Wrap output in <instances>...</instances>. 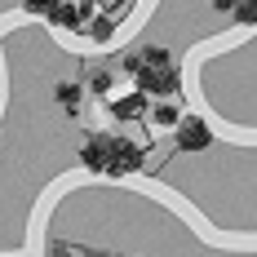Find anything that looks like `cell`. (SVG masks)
Here are the masks:
<instances>
[{
    "instance_id": "5b68a950",
    "label": "cell",
    "mask_w": 257,
    "mask_h": 257,
    "mask_svg": "<svg viewBox=\"0 0 257 257\" xmlns=\"http://www.w3.org/2000/svg\"><path fill=\"white\" fill-rule=\"evenodd\" d=\"M84 18H89V5H84V0H58L53 14H49V23L58 27V31H80Z\"/></svg>"
},
{
    "instance_id": "277c9868",
    "label": "cell",
    "mask_w": 257,
    "mask_h": 257,
    "mask_svg": "<svg viewBox=\"0 0 257 257\" xmlns=\"http://www.w3.org/2000/svg\"><path fill=\"white\" fill-rule=\"evenodd\" d=\"M106 160H111V133H89L80 147V164L89 173H106Z\"/></svg>"
},
{
    "instance_id": "52a82bcc",
    "label": "cell",
    "mask_w": 257,
    "mask_h": 257,
    "mask_svg": "<svg viewBox=\"0 0 257 257\" xmlns=\"http://www.w3.org/2000/svg\"><path fill=\"white\" fill-rule=\"evenodd\" d=\"M53 98H58V106H62L67 115H76L80 102H84V89H80L76 80H58V84H53Z\"/></svg>"
},
{
    "instance_id": "5bb4252c",
    "label": "cell",
    "mask_w": 257,
    "mask_h": 257,
    "mask_svg": "<svg viewBox=\"0 0 257 257\" xmlns=\"http://www.w3.org/2000/svg\"><path fill=\"white\" fill-rule=\"evenodd\" d=\"M45 257H76V248H71V244H49Z\"/></svg>"
},
{
    "instance_id": "9a60e30c",
    "label": "cell",
    "mask_w": 257,
    "mask_h": 257,
    "mask_svg": "<svg viewBox=\"0 0 257 257\" xmlns=\"http://www.w3.org/2000/svg\"><path fill=\"white\" fill-rule=\"evenodd\" d=\"M208 5H213L217 14H231V9H235V0H208Z\"/></svg>"
},
{
    "instance_id": "6da1fadb",
    "label": "cell",
    "mask_w": 257,
    "mask_h": 257,
    "mask_svg": "<svg viewBox=\"0 0 257 257\" xmlns=\"http://www.w3.org/2000/svg\"><path fill=\"white\" fill-rule=\"evenodd\" d=\"M147 164V151L133 138H111V160H106V178H128Z\"/></svg>"
},
{
    "instance_id": "3957f363",
    "label": "cell",
    "mask_w": 257,
    "mask_h": 257,
    "mask_svg": "<svg viewBox=\"0 0 257 257\" xmlns=\"http://www.w3.org/2000/svg\"><path fill=\"white\" fill-rule=\"evenodd\" d=\"M133 80H138L142 93H155V98H173V93L182 89V76L173 71V67H142Z\"/></svg>"
},
{
    "instance_id": "8fae6325",
    "label": "cell",
    "mask_w": 257,
    "mask_h": 257,
    "mask_svg": "<svg viewBox=\"0 0 257 257\" xmlns=\"http://www.w3.org/2000/svg\"><path fill=\"white\" fill-rule=\"evenodd\" d=\"M231 14H235V23H239V27H253L257 23V0H235Z\"/></svg>"
},
{
    "instance_id": "7a4b0ae2",
    "label": "cell",
    "mask_w": 257,
    "mask_h": 257,
    "mask_svg": "<svg viewBox=\"0 0 257 257\" xmlns=\"http://www.w3.org/2000/svg\"><path fill=\"white\" fill-rule=\"evenodd\" d=\"M173 138H178L182 155H195V151H208V147H213V128H208L200 115H182L178 124H173Z\"/></svg>"
},
{
    "instance_id": "8992f818",
    "label": "cell",
    "mask_w": 257,
    "mask_h": 257,
    "mask_svg": "<svg viewBox=\"0 0 257 257\" xmlns=\"http://www.w3.org/2000/svg\"><path fill=\"white\" fill-rule=\"evenodd\" d=\"M106 106H111V120H142L147 115V93L133 89L124 98H106Z\"/></svg>"
},
{
    "instance_id": "9c48e42d",
    "label": "cell",
    "mask_w": 257,
    "mask_h": 257,
    "mask_svg": "<svg viewBox=\"0 0 257 257\" xmlns=\"http://www.w3.org/2000/svg\"><path fill=\"white\" fill-rule=\"evenodd\" d=\"M138 58H142V67H173V62H169V49H160V45L138 49Z\"/></svg>"
},
{
    "instance_id": "ba28073f",
    "label": "cell",
    "mask_w": 257,
    "mask_h": 257,
    "mask_svg": "<svg viewBox=\"0 0 257 257\" xmlns=\"http://www.w3.org/2000/svg\"><path fill=\"white\" fill-rule=\"evenodd\" d=\"M151 120H155V124H160V128H173V124H178V120H182V106L173 102V98H169V102H160V106H155V111H151Z\"/></svg>"
},
{
    "instance_id": "30bf717a",
    "label": "cell",
    "mask_w": 257,
    "mask_h": 257,
    "mask_svg": "<svg viewBox=\"0 0 257 257\" xmlns=\"http://www.w3.org/2000/svg\"><path fill=\"white\" fill-rule=\"evenodd\" d=\"M89 89H93L98 98H111V71H106V67H93V71H89Z\"/></svg>"
},
{
    "instance_id": "4fadbf2b",
    "label": "cell",
    "mask_w": 257,
    "mask_h": 257,
    "mask_svg": "<svg viewBox=\"0 0 257 257\" xmlns=\"http://www.w3.org/2000/svg\"><path fill=\"white\" fill-rule=\"evenodd\" d=\"M53 5H58V0H23V9H27V14H36V18H49Z\"/></svg>"
},
{
    "instance_id": "7c38bea8",
    "label": "cell",
    "mask_w": 257,
    "mask_h": 257,
    "mask_svg": "<svg viewBox=\"0 0 257 257\" xmlns=\"http://www.w3.org/2000/svg\"><path fill=\"white\" fill-rule=\"evenodd\" d=\"M111 31H115V23H111V18H93V23H89V40H98V45H106V40H111Z\"/></svg>"
}]
</instances>
